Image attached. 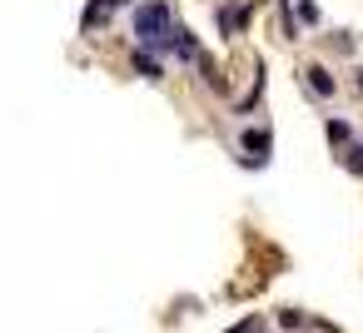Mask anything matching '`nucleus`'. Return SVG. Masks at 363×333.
Instances as JSON below:
<instances>
[{
    "mask_svg": "<svg viewBox=\"0 0 363 333\" xmlns=\"http://www.w3.org/2000/svg\"><path fill=\"white\" fill-rule=\"evenodd\" d=\"M130 30H135V40H140L145 50L164 55V50H169V40H174V16H169L164 0H140V6H135V21H130Z\"/></svg>",
    "mask_w": 363,
    "mask_h": 333,
    "instance_id": "f257e3e1",
    "label": "nucleus"
},
{
    "mask_svg": "<svg viewBox=\"0 0 363 333\" xmlns=\"http://www.w3.org/2000/svg\"><path fill=\"white\" fill-rule=\"evenodd\" d=\"M239 149H244V164L249 169H264L269 164V149H274V135L269 130H239Z\"/></svg>",
    "mask_w": 363,
    "mask_h": 333,
    "instance_id": "f03ea898",
    "label": "nucleus"
},
{
    "mask_svg": "<svg viewBox=\"0 0 363 333\" xmlns=\"http://www.w3.org/2000/svg\"><path fill=\"white\" fill-rule=\"evenodd\" d=\"M249 6H234V0H229V6H219V35L224 40H239L244 35V26H249Z\"/></svg>",
    "mask_w": 363,
    "mask_h": 333,
    "instance_id": "7ed1b4c3",
    "label": "nucleus"
},
{
    "mask_svg": "<svg viewBox=\"0 0 363 333\" xmlns=\"http://www.w3.org/2000/svg\"><path fill=\"white\" fill-rule=\"evenodd\" d=\"M120 6H130V0H90V6L80 11V30H100V26H110V16H115Z\"/></svg>",
    "mask_w": 363,
    "mask_h": 333,
    "instance_id": "20e7f679",
    "label": "nucleus"
},
{
    "mask_svg": "<svg viewBox=\"0 0 363 333\" xmlns=\"http://www.w3.org/2000/svg\"><path fill=\"white\" fill-rule=\"evenodd\" d=\"M130 65H135L140 80H164V55H155V50H145V45L130 50Z\"/></svg>",
    "mask_w": 363,
    "mask_h": 333,
    "instance_id": "39448f33",
    "label": "nucleus"
},
{
    "mask_svg": "<svg viewBox=\"0 0 363 333\" xmlns=\"http://www.w3.org/2000/svg\"><path fill=\"white\" fill-rule=\"evenodd\" d=\"M169 50L184 60V65H194L199 55H204V45H199V35L194 30H184V26H174V40H169Z\"/></svg>",
    "mask_w": 363,
    "mask_h": 333,
    "instance_id": "423d86ee",
    "label": "nucleus"
},
{
    "mask_svg": "<svg viewBox=\"0 0 363 333\" xmlns=\"http://www.w3.org/2000/svg\"><path fill=\"white\" fill-rule=\"evenodd\" d=\"M303 85H308V90H313L318 100H328V95L338 90V85H333V75H328L323 65H303Z\"/></svg>",
    "mask_w": 363,
    "mask_h": 333,
    "instance_id": "0eeeda50",
    "label": "nucleus"
},
{
    "mask_svg": "<svg viewBox=\"0 0 363 333\" xmlns=\"http://www.w3.org/2000/svg\"><path fill=\"white\" fill-rule=\"evenodd\" d=\"M279 30H284V40H298V21L289 11V0H279Z\"/></svg>",
    "mask_w": 363,
    "mask_h": 333,
    "instance_id": "6e6552de",
    "label": "nucleus"
},
{
    "mask_svg": "<svg viewBox=\"0 0 363 333\" xmlns=\"http://www.w3.org/2000/svg\"><path fill=\"white\" fill-rule=\"evenodd\" d=\"M353 140V125L348 120H328V145H348Z\"/></svg>",
    "mask_w": 363,
    "mask_h": 333,
    "instance_id": "1a4fd4ad",
    "label": "nucleus"
},
{
    "mask_svg": "<svg viewBox=\"0 0 363 333\" xmlns=\"http://www.w3.org/2000/svg\"><path fill=\"white\" fill-rule=\"evenodd\" d=\"M298 26H318L323 16H318V6H313V0H298V16H294Z\"/></svg>",
    "mask_w": 363,
    "mask_h": 333,
    "instance_id": "9d476101",
    "label": "nucleus"
},
{
    "mask_svg": "<svg viewBox=\"0 0 363 333\" xmlns=\"http://www.w3.org/2000/svg\"><path fill=\"white\" fill-rule=\"evenodd\" d=\"M224 333H264V318L259 313H249V318H239L234 328H224Z\"/></svg>",
    "mask_w": 363,
    "mask_h": 333,
    "instance_id": "9b49d317",
    "label": "nucleus"
},
{
    "mask_svg": "<svg viewBox=\"0 0 363 333\" xmlns=\"http://www.w3.org/2000/svg\"><path fill=\"white\" fill-rule=\"evenodd\" d=\"M279 323H284V328H308V318H303L298 308H279Z\"/></svg>",
    "mask_w": 363,
    "mask_h": 333,
    "instance_id": "f8f14e48",
    "label": "nucleus"
},
{
    "mask_svg": "<svg viewBox=\"0 0 363 333\" xmlns=\"http://www.w3.org/2000/svg\"><path fill=\"white\" fill-rule=\"evenodd\" d=\"M343 169L363 174V145H348V154H343Z\"/></svg>",
    "mask_w": 363,
    "mask_h": 333,
    "instance_id": "ddd939ff",
    "label": "nucleus"
},
{
    "mask_svg": "<svg viewBox=\"0 0 363 333\" xmlns=\"http://www.w3.org/2000/svg\"><path fill=\"white\" fill-rule=\"evenodd\" d=\"M328 45H333V50H353V35H348V30H338V35H328Z\"/></svg>",
    "mask_w": 363,
    "mask_h": 333,
    "instance_id": "4468645a",
    "label": "nucleus"
},
{
    "mask_svg": "<svg viewBox=\"0 0 363 333\" xmlns=\"http://www.w3.org/2000/svg\"><path fill=\"white\" fill-rule=\"evenodd\" d=\"M358 95H363V65H358Z\"/></svg>",
    "mask_w": 363,
    "mask_h": 333,
    "instance_id": "2eb2a0df",
    "label": "nucleus"
}]
</instances>
